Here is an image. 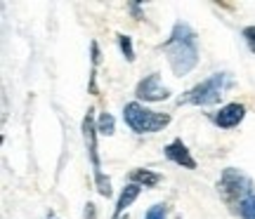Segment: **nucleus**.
Returning <instances> with one entry per match:
<instances>
[{"label":"nucleus","instance_id":"11","mask_svg":"<svg viewBox=\"0 0 255 219\" xmlns=\"http://www.w3.org/2000/svg\"><path fill=\"white\" fill-rule=\"evenodd\" d=\"M241 219H255V189L253 191H248L244 198H241V203L237 205V210H234Z\"/></svg>","mask_w":255,"mask_h":219},{"label":"nucleus","instance_id":"8","mask_svg":"<svg viewBox=\"0 0 255 219\" xmlns=\"http://www.w3.org/2000/svg\"><path fill=\"white\" fill-rule=\"evenodd\" d=\"M163 153L170 163L180 165V167H187V170H196V160H194V155H191V151L187 148V144H184L182 139H173L163 148Z\"/></svg>","mask_w":255,"mask_h":219},{"label":"nucleus","instance_id":"10","mask_svg":"<svg viewBox=\"0 0 255 219\" xmlns=\"http://www.w3.org/2000/svg\"><path fill=\"white\" fill-rule=\"evenodd\" d=\"M161 174L154 172V170H144V167H137V170H132L130 172V184H139L142 189H154V186H158L161 184Z\"/></svg>","mask_w":255,"mask_h":219},{"label":"nucleus","instance_id":"3","mask_svg":"<svg viewBox=\"0 0 255 219\" xmlns=\"http://www.w3.org/2000/svg\"><path fill=\"white\" fill-rule=\"evenodd\" d=\"M123 120L135 135H154L170 125V113H158L142 106L139 101H130L123 109Z\"/></svg>","mask_w":255,"mask_h":219},{"label":"nucleus","instance_id":"2","mask_svg":"<svg viewBox=\"0 0 255 219\" xmlns=\"http://www.w3.org/2000/svg\"><path fill=\"white\" fill-rule=\"evenodd\" d=\"M232 87V75L229 73H213L199 85H194L177 99V104H194V106H213L222 99V94Z\"/></svg>","mask_w":255,"mask_h":219},{"label":"nucleus","instance_id":"17","mask_svg":"<svg viewBox=\"0 0 255 219\" xmlns=\"http://www.w3.org/2000/svg\"><path fill=\"white\" fill-rule=\"evenodd\" d=\"M90 52H92V71L97 69V64H100V45L92 40L90 43Z\"/></svg>","mask_w":255,"mask_h":219},{"label":"nucleus","instance_id":"18","mask_svg":"<svg viewBox=\"0 0 255 219\" xmlns=\"http://www.w3.org/2000/svg\"><path fill=\"white\" fill-rule=\"evenodd\" d=\"M128 7H130V12H132V14H135V19H144V14H142V7H139V5H137V2H130V5H128Z\"/></svg>","mask_w":255,"mask_h":219},{"label":"nucleus","instance_id":"19","mask_svg":"<svg viewBox=\"0 0 255 219\" xmlns=\"http://www.w3.org/2000/svg\"><path fill=\"white\" fill-rule=\"evenodd\" d=\"M85 219H97V210H95V205H92V203L85 205Z\"/></svg>","mask_w":255,"mask_h":219},{"label":"nucleus","instance_id":"13","mask_svg":"<svg viewBox=\"0 0 255 219\" xmlns=\"http://www.w3.org/2000/svg\"><path fill=\"white\" fill-rule=\"evenodd\" d=\"M119 47L121 52H123V57H126L128 62H135V47H132V40H130V36H126V33H119Z\"/></svg>","mask_w":255,"mask_h":219},{"label":"nucleus","instance_id":"7","mask_svg":"<svg viewBox=\"0 0 255 219\" xmlns=\"http://www.w3.org/2000/svg\"><path fill=\"white\" fill-rule=\"evenodd\" d=\"M244 116H246V106L234 101V104H225V106H220V111L213 113V123H215L218 128H222V130H232V128H237L239 123L244 120Z\"/></svg>","mask_w":255,"mask_h":219},{"label":"nucleus","instance_id":"12","mask_svg":"<svg viewBox=\"0 0 255 219\" xmlns=\"http://www.w3.org/2000/svg\"><path fill=\"white\" fill-rule=\"evenodd\" d=\"M97 132L100 135H104V137H111L114 132H116V120H114V116L111 113H100V118H97Z\"/></svg>","mask_w":255,"mask_h":219},{"label":"nucleus","instance_id":"9","mask_svg":"<svg viewBox=\"0 0 255 219\" xmlns=\"http://www.w3.org/2000/svg\"><path fill=\"white\" fill-rule=\"evenodd\" d=\"M142 191V186L139 184H126V189L121 191L119 201H116V210H114V219H121V215L126 212V208H130L132 203L137 201V196Z\"/></svg>","mask_w":255,"mask_h":219},{"label":"nucleus","instance_id":"16","mask_svg":"<svg viewBox=\"0 0 255 219\" xmlns=\"http://www.w3.org/2000/svg\"><path fill=\"white\" fill-rule=\"evenodd\" d=\"M241 36H244V40H246V45L251 47V52L255 55V26H246L244 31H241Z\"/></svg>","mask_w":255,"mask_h":219},{"label":"nucleus","instance_id":"15","mask_svg":"<svg viewBox=\"0 0 255 219\" xmlns=\"http://www.w3.org/2000/svg\"><path fill=\"white\" fill-rule=\"evenodd\" d=\"M144 219H168V205L165 203H156L146 210Z\"/></svg>","mask_w":255,"mask_h":219},{"label":"nucleus","instance_id":"6","mask_svg":"<svg viewBox=\"0 0 255 219\" xmlns=\"http://www.w3.org/2000/svg\"><path fill=\"white\" fill-rule=\"evenodd\" d=\"M97 120H95V111L88 109L85 118H83V137H85V146H88V155H90V163L95 174L102 172L100 165V153H97Z\"/></svg>","mask_w":255,"mask_h":219},{"label":"nucleus","instance_id":"20","mask_svg":"<svg viewBox=\"0 0 255 219\" xmlns=\"http://www.w3.org/2000/svg\"><path fill=\"white\" fill-rule=\"evenodd\" d=\"M126 219H128V217H126Z\"/></svg>","mask_w":255,"mask_h":219},{"label":"nucleus","instance_id":"14","mask_svg":"<svg viewBox=\"0 0 255 219\" xmlns=\"http://www.w3.org/2000/svg\"><path fill=\"white\" fill-rule=\"evenodd\" d=\"M95 184H97V191H100V196L109 198V196H111V182H109V177H107L104 172H97V174H95Z\"/></svg>","mask_w":255,"mask_h":219},{"label":"nucleus","instance_id":"4","mask_svg":"<svg viewBox=\"0 0 255 219\" xmlns=\"http://www.w3.org/2000/svg\"><path fill=\"white\" fill-rule=\"evenodd\" d=\"M218 189H220V193H222L225 203L237 210V205L241 203V198H244L248 191H253L255 186L241 170H237V167H227V170L222 172V177H220Z\"/></svg>","mask_w":255,"mask_h":219},{"label":"nucleus","instance_id":"1","mask_svg":"<svg viewBox=\"0 0 255 219\" xmlns=\"http://www.w3.org/2000/svg\"><path fill=\"white\" fill-rule=\"evenodd\" d=\"M161 50L168 57V64L173 69L175 75H187V73L199 64V40H196V33L189 24L184 21H177L170 31V38L165 40Z\"/></svg>","mask_w":255,"mask_h":219},{"label":"nucleus","instance_id":"5","mask_svg":"<svg viewBox=\"0 0 255 219\" xmlns=\"http://www.w3.org/2000/svg\"><path fill=\"white\" fill-rule=\"evenodd\" d=\"M135 97L139 101H163L170 97V90L161 85V75L158 73H149L146 78L137 82Z\"/></svg>","mask_w":255,"mask_h":219}]
</instances>
